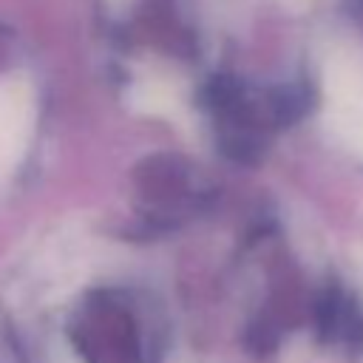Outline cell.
I'll return each mask as SVG.
<instances>
[{
  "label": "cell",
  "mask_w": 363,
  "mask_h": 363,
  "mask_svg": "<svg viewBox=\"0 0 363 363\" xmlns=\"http://www.w3.org/2000/svg\"><path fill=\"white\" fill-rule=\"evenodd\" d=\"M329 125L354 153L363 156V108H332Z\"/></svg>",
  "instance_id": "2"
},
{
  "label": "cell",
  "mask_w": 363,
  "mask_h": 363,
  "mask_svg": "<svg viewBox=\"0 0 363 363\" xmlns=\"http://www.w3.org/2000/svg\"><path fill=\"white\" fill-rule=\"evenodd\" d=\"M65 363H159L164 323L156 298L133 281H96L60 318Z\"/></svg>",
  "instance_id": "1"
}]
</instances>
